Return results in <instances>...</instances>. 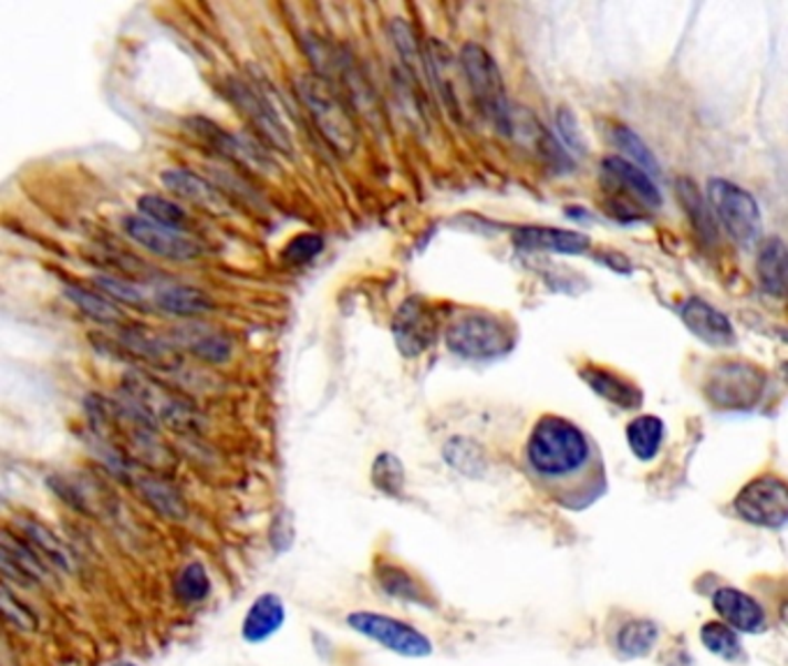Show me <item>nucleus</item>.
<instances>
[{
	"instance_id": "f257e3e1",
	"label": "nucleus",
	"mask_w": 788,
	"mask_h": 666,
	"mask_svg": "<svg viewBox=\"0 0 788 666\" xmlns=\"http://www.w3.org/2000/svg\"><path fill=\"white\" fill-rule=\"evenodd\" d=\"M525 454L535 475L558 489L560 502L573 509L590 504L603 489V475H599L590 438L564 417H541L530 433Z\"/></svg>"
},
{
	"instance_id": "f03ea898",
	"label": "nucleus",
	"mask_w": 788,
	"mask_h": 666,
	"mask_svg": "<svg viewBox=\"0 0 788 666\" xmlns=\"http://www.w3.org/2000/svg\"><path fill=\"white\" fill-rule=\"evenodd\" d=\"M294 91L324 142L338 156H352L359 146V127L350 102L318 72L299 74Z\"/></svg>"
},
{
	"instance_id": "7ed1b4c3",
	"label": "nucleus",
	"mask_w": 788,
	"mask_h": 666,
	"mask_svg": "<svg viewBox=\"0 0 788 666\" xmlns=\"http://www.w3.org/2000/svg\"><path fill=\"white\" fill-rule=\"evenodd\" d=\"M446 347L469 362H490L505 356L516 343L514 326L490 313H467L456 318L444 333Z\"/></svg>"
},
{
	"instance_id": "20e7f679",
	"label": "nucleus",
	"mask_w": 788,
	"mask_h": 666,
	"mask_svg": "<svg viewBox=\"0 0 788 666\" xmlns=\"http://www.w3.org/2000/svg\"><path fill=\"white\" fill-rule=\"evenodd\" d=\"M458 61L463 67L465 82L471 91V97L477 100L481 112L497 125V131L511 135L514 112H511L509 100H507L502 72H500V67H497L495 59L481 44L467 42L460 49Z\"/></svg>"
},
{
	"instance_id": "39448f33",
	"label": "nucleus",
	"mask_w": 788,
	"mask_h": 666,
	"mask_svg": "<svg viewBox=\"0 0 788 666\" xmlns=\"http://www.w3.org/2000/svg\"><path fill=\"white\" fill-rule=\"evenodd\" d=\"M766 373L756 364L724 358L711 366L703 382V392L719 409H749L764 396Z\"/></svg>"
},
{
	"instance_id": "423d86ee",
	"label": "nucleus",
	"mask_w": 788,
	"mask_h": 666,
	"mask_svg": "<svg viewBox=\"0 0 788 666\" xmlns=\"http://www.w3.org/2000/svg\"><path fill=\"white\" fill-rule=\"evenodd\" d=\"M227 97L231 105L239 110V114L250 123L257 137L265 142L269 148L282 153V156H292V137L284 127L273 100L269 93L248 82V80H229L227 82Z\"/></svg>"
},
{
	"instance_id": "0eeeda50",
	"label": "nucleus",
	"mask_w": 788,
	"mask_h": 666,
	"mask_svg": "<svg viewBox=\"0 0 788 666\" xmlns=\"http://www.w3.org/2000/svg\"><path fill=\"white\" fill-rule=\"evenodd\" d=\"M707 197H711V207L717 220L735 241L740 246H754L758 241L764 222H760L756 199L745 188L726 181V178H713Z\"/></svg>"
},
{
	"instance_id": "6e6552de",
	"label": "nucleus",
	"mask_w": 788,
	"mask_h": 666,
	"mask_svg": "<svg viewBox=\"0 0 788 666\" xmlns=\"http://www.w3.org/2000/svg\"><path fill=\"white\" fill-rule=\"evenodd\" d=\"M733 509L751 525L781 528L788 523V481L777 475H760L743 486Z\"/></svg>"
},
{
	"instance_id": "1a4fd4ad",
	"label": "nucleus",
	"mask_w": 788,
	"mask_h": 666,
	"mask_svg": "<svg viewBox=\"0 0 788 666\" xmlns=\"http://www.w3.org/2000/svg\"><path fill=\"white\" fill-rule=\"evenodd\" d=\"M127 392L142 413L157 426L165 424L178 430H188L195 426V407L186 400L163 387L160 382H155L146 375L127 377Z\"/></svg>"
},
{
	"instance_id": "9d476101",
	"label": "nucleus",
	"mask_w": 788,
	"mask_h": 666,
	"mask_svg": "<svg viewBox=\"0 0 788 666\" xmlns=\"http://www.w3.org/2000/svg\"><path fill=\"white\" fill-rule=\"evenodd\" d=\"M348 625L354 632L371 638V642L384 646L386 651H393L405 657H426L433 653V644L426 634H422L403 621L382 616V613L356 611L352 616H348Z\"/></svg>"
},
{
	"instance_id": "9b49d317",
	"label": "nucleus",
	"mask_w": 788,
	"mask_h": 666,
	"mask_svg": "<svg viewBox=\"0 0 788 666\" xmlns=\"http://www.w3.org/2000/svg\"><path fill=\"white\" fill-rule=\"evenodd\" d=\"M391 333L403 356H422L437 339V320L433 309L422 296H407L391 320Z\"/></svg>"
},
{
	"instance_id": "f8f14e48",
	"label": "nucleus",
	"mask_w": 788,
	"mask_h": 666,
	"mask_svg": "<svg viewBox=\"0 0 788 666\" xmlns=\"http://www.w3.org/2000/svg\"><path fill=\"white\" fill-rule=\"evenodd\" d=\"M123 227L129 235V239L137 241L144 250L157 254V258H165L172 262H193L201 254L197 241H193L183 232H176V229L157 225L144 216L125 218Z\"/></svg>"
},
{
	"instance_id": "ddd939ff",
	"label": "nucleus",
	"mask_w": 788,
	"mask_h": 666,
	"mask_svg": "<svg viewBox=\"0 0 788 666\" xmlns=\"http://www.w3.org/2000/svg\"><path fill=\"white\" fill-rule=\"evenodd\" d=\"M388 33L393 46H396L401 56L403 76L428 97L426 91H433V84H431V63H428L426 42L418 40L414 25L401 17H396L388 23Z\"/></svg>"
},
{
	"instance_id": "4468645a",
	"label": "nucleus",
	"mask_w": 788,
	"mask_h": 666,
	"mask_svg": "<svg viewBox=\"0 0 788 666\" xmlns=\"http://www.w3.org/2000/svg\"><path fill=\"white\" fill-rule=\"evenodd\" d=\"M174 341L180 350L190 352L193 356L201 358L208 364H225L234 352L231 339L225 331L204 324V322H188L174 331Z\"/></svg>"
},
{
	"instance_id": "2eb2a0df",
	"label": "nucleus",
	"mask_w": 788,
	"mask_h": 666,
	"mask_svg": "<svg viewBox=\"0 0 788 666\" xmlns=\"http://www.w3.org/2000/svg\"><path fill=\"white\" fill-rule=\"evenodd\" d=\"M680 318L694 336L707 345H730L735 339L730 320L698 296H692L680 305Z\"/></svg>"
},
{
	"instance_id": "dca6fc26",
	"label": "nucleus",
	"mask_w": 788,
	"mask_h": 666,
	"mask_svg": "<svg viewBox=\"0 0 788 666\" xmlns=\"http://www.w3.org/2000/svg\"><path fill=\"white\" fill-rule=\"evenodd\" d=\"M190 127H193V133L206 144V146H211L218 156L227 158V160H234V163H241V165H271L269 163V156L265 150H259L257 144H248L243 137L239 135H231V133H225L220 125H216L214 121H206V118H195L190 121Z\"/></svg>"
},
{
	"instance_id": "f3484780",
	"label": "nucleus",
	"mask_w": 788,
	"mask_h": 666,
	"mask_svg": "<svg viewBox=\"0 0 788 666\" xmlns=\"http://www.w3.org/2000/svg\"><path fill=\"white\" fill-rule=\"evenodd\" d=\"M160 178H163V186L169 192H174L178 199L190 201V204H195V207H199L208 214L220 216L227 211V201H225L222 192L214 184H208L204 176H199L190 169L174 167V169L163 171Z\"/></svg>"
},
{
	"instance_id": "a211bd4d",
	"label": "nucleus",
	"mask_w": 788,
	"mask_h": 666,
	"mask_svg": "<svg viewBox=\"0 0 788 666\" xmlns=\"http://www.w3.org/2000/svg\"><path fill=\"white\" fill-rule=\"evenodd\" d=\"M715 611L719 613V618L733 627L735 632H749L758 634L766 629V611L754 597L745 595L743 591H735V587H719L713 597Z\"/></svg>"
},
{
	"instance_id": "6ab92c4d",
	"label": "nucleus",
	"mask_w": 788,
	"mask_h": 666,
	"mask_svg": "<svg viewBox=\"0 0 788 666\" xmlns=\"http://www.w3.org/2000/svg\"><path fill=\"white\" fill-rule=\"evenodd\" d=\"M601 169L613 186L639 199L643 207H662V195L645 169L636 167L622 156H609L601 163Z\"/></svg>"
},
{
	"instance_id": "aec40b11",
	"label": "nucleus",
	"mask_w": 788,
	"mask_h": 666,
	"mask_svg": "<svg viewBox=\"0 0 788 666\" xmlns=\"http://www.w3.org/2000/svg\"><path fill=\"white\" fill-rule=\"evenodd\" d=\"M516 246L528 250H548L560 254H583L590 250V239L581 232L558 227H518L514 235Z\"/></svg>"
},
{
	"instance_id": "412c9836",
	"label": "nucleus",
	"mask_w": 788,
	"mask_h": 666,
	"mask_svg": "<svg viewBox=\"0 0 788 666\" xmlns=\"http://www.w3.org/2000/svg\"><path fill=\"white\" fill-rule=\"evenodd\" d=\"M756 275L766 294L788 299V248L781 239H768L760 248Z\"/></svg>"
},
{
	"instance_id": "4be33fe9",
	"label": "nucleus",
	"mask_w": 788,
	"mask_h": 666,
	"mask_svg": "<svg viewBox=\"0 0 788 666\" xmlns=\"http://www.w3.org/2000/svg\"><path fill=\"white\" fill-rule=\"evenodd\" d=\"M581 377L588 382V387L601 396L606 398L609 403L622 407V409H634L641 405L643 396L641 389L636 387L634 382H629L626 377L609 371V368H597V366H585L581 368Z\"/></svg>"
},
{
	"instance_id": "5701e85b",
	"label": "nucleus",
	"mask_w": 788,
	"mask_h": 666,
	"mask_svg": "<svg viewBox=\"0 0 788 666\" xmlns=\"http://www.w3.org/2000/svg\"><path fill=\"white\" fill-rule=\"evenodd\" d=\"M284 625V604L278 595L267 593L252 602L248 616L243 621V638L250 644L267 642L280 627Z\"/></svg>"
},
{
	"instance_id": "b1692460",
	"label": "nucleus",
	"mask_w": 788,
	"mask_h": 666,
	"mask_svg": "<svg viewBox=\"0 0 788 666\" xmlns=\"http://www.w3.org/2000/svg\"><path fill=\"white\" fill-rule=\"evenodd\" d=\"M155 303L160 305L165 313L178 315V318H199L214 311V299L208 296L204 290L193 288V285H163L155 292Z\"/></svg>"
},
{
	"instance_id": "393cba45",
	"label": "nucleus",
	"mask_w": 788,
	"mask_h": 666,
	"mask_svg": "<svg viewBox=\"0 0 788 666\" xmlns=\"http://www.w3.org/2000/svg\"><path fill=\"white\" fill-rule=\"evenodd\" d=\"M677 199L682 204V209L687 211L698 237L705 243H715L717 241V225L713 218V207H711V201L703 199L701 190L696 188L692 178H687V176L677 178Z\"/></svg>"
},
{
	"instance_id": "a878e982",
	"label": "nucleus",
	"mask_w": 788,
	"mask_h": 666,
	"mask_svg": "<svg viewBox=\"0 0 788 666\" xmlns=\"http://www.w3.org/2000/svg\"><path fill=\"white\" fill-rule=\"evenodd\" d=\"M626 443L639 460H652L664 443V422L654 415H643L626 428Z\"/></svg>"
},
{
	"instance_id": "bb28decb",
	"label": "nucleus",
	"mask_w": 788,
	"mask_h": 666,
	"mask_svg": "<svg viewBox=\"0 0 788 666\" xmlns=\"http://www.w3.org/2000/svg\"><path fill=\"white\" fill-rule=\"evenodd\" d=\"M65 294L79 311H82L86 318L100 322V324H118L123 320L121 305L116 301H112L107 294L86 290L82 285H70L65 290Z\"/></svg>"
},
{
	"instance_id": "cd10ccee",
	"label": "nucleus",
	"mask_w": 788,
	"mask_h": 666,
	"mask_svg": "<svg viewBox=\"0 0 788 666\" xmlns=\"http://www.w3.org/2000/svg\"><path fill=\"white\" fill-rule=\"evenodd\" d=\"M139 214L157 225L176 229V232H183V229L188 227V214L183 211L176 201L163 197V195H142L139 201Z\"/></svg>"
},
{
	"instance_id": "c85d7f7f",
	"label": "nucleus",
	"mask_w": 788,
	"mask_h": 666,
	"mask_svg": "<svg viewBox=\"0 0 788 666\" xmlns=\"http://www.w3.org/2000/svg\"><path fill=\"white\" fill-rule=\"evenodd\" d=\"M371 477H373V483L377 486V489H380L384 496H388V498H401V496H403V489H405V468H403V460H401L396 454L382 451V454L375 458Z\"/></svg>"
},
{
	"instance_id": "c756f323",
	"label": "nucleus",
	"mask_w": 788,
	"mask_h": 666,
	"mask_svg": "<svg viewBox=\"0 0 788 666\" xmlns=\"http://www.w3.org/2000/svg\"><path fill=\"white\" fill-rule=\"evenodd\" d=\"M446 464L456 468L463 475L477 477L484 470V451L479 449L477 443H471L467 438H452L442 449Z\"/></svg>"
},
{
	"instance_id": "7c9ffc66",
	"label": "nucleus",
	"mask_w": 788,
	"mask_h": 666,
	"mask_svg": "<svg viewBox=\"0 0 788 666\" xmlns=\"http://www.w3.org/2000/svg\"><path fill=\"white\" fill-rule=\"evenodd\" d=\"M613 142L615 146L624 153L622 158H626L629 163H634L636 167L645 169L647 174H660V163H656V158L652 156V150L645 146V142L636 135L629 131L626 125H615L613 131Z\"/></svg>"
},
{
	"instance_id": "2f4dec72",
	"label": "nucleus",
	"mask_w": 788,
	"mask_h": 666,
	"mask_svg": "<svg viewBox=\"0 0 788 666\" xmlns=\"http://www.w3.org/2000/svg\"><path fill=\"white\" fill-rule=\"evenodd\" d=\"M377 581L380 585L386 591V595H393V597H401L405 602H418V604H428V595L422 585H418V581L398 570V568H384L377 572Z\"/></svg>"
},
{
	"instance_id": "473e14b6",
	"label": "nucleus",
	"mask_w": 788,
	"mask_h": 666,
	"mask_svg": "<svg viewBox=\"0 0 788 666\" xmlns=\"http://www.w3.org/2000/svg\"><path fill=\"white\" fill-rule=\"evenodd\" d=\"M701 642L705 644L707 651L728 659V662H735L738 657H743V644H740L738 634H735V629L724 623L703 625Z\"/></svg>"
},
{
	"instance_id": "72a5a7b5",
	"label": "nucleus",
	"mask_w": 788,
	"mask_h": 666,
	"mask_svg": "<svg viewBox=\"0 0 788 666\" xmlns=\"http://www.w3.org/2000/svg\"><path fill=\"white\" fill-rule=\"evenodd\" d=\"M654 642H656V625L650 623V621L629 623V625L622 627V632L618 636L620 651L626 653V655H632V657L647 655L652 651Z\"/></svg>"
},
{
	"instance_id": "f704fd0d",
	"label": "nucleus",
	"mask_w": 788,
	"mask_h": 666,
	"mask_svg": "<svg viewBox=\"0 0 788 666\" xmlns=\"http://www.w3.org/2000/svg\"><path fill=\"white\" fill-rule=\"evenodd\" d=\"M23 532L31 540L35 551L46 555L51 562H56L59 568H68L70 555H68L65 547L56 540L54 532H51L49 528H44L42 523H23Z\"/></svg>"
},
{
	"instance_id": "c9c22d12",
	"label": "nucleus",
	"mask_w": 788,
	"mask_h": 666,
	"mask_svg": "<svg viewBox=\"0 0 788 666\" xmlns=\"http://www.w3.org/2000/svg\"><path fill=\"white\" fill-rule=\"evenodd\" d=\"M322 250H324V239L320 235L303 232V235H297L294 239L287 241V246L280 252V258L284 264L301 267V264L312 262Z\"/></svg>"
},
{
	"instance_id": "e433bc0d",
	"label": "nucleus",
	"mask_w": 788,
	"mask_h": 666,
	"mask_svg": "<svg viewBox=\"0 0 788 666\" xmlns=\"http://www.w3.org/2000/svg\"><path fill=\"white\" fill-rule=\"evenodd\" d=\"M211 593V581H208V574L204 570V565L199 562H193L186 570H183L176 579V595L186 602H201L204 597H208Z\"/></svg>"
},
{
	"instance_id": "4c0bfd02",
	"label": "nucleus",
	"mask_w": 788,
	"mask_h": 666,
	"mask_svg": "<svg viewBox=\"0 0 788 666\" xmlns=\"http://www.w3.org/2000/svg\"><path fill=\"white\" fill-rule=\"evenodd\" d=\"M139 489H142L146 502L155 504L157 509L163 511V514H169V517H176V519L183 517L180 498H178V493L172 489L169 483L157 481V479H142Z\"/></svg>"
},
{
	"instance_id": "58836bf2",
	"label": "nucleus",
	"mask_w": 788,
	"mask_h": 666,
	"mask_svg": "<svg viewBox=\"0 0 788 666\" xmlns=\"http://www.w3.org/2000/svg\"><path fill=\"white\" fill-rule=\"evenodd\" d=\"M95 285L107 294L112 301L116 303H127V305H144V294L137 285L129 283V280L123 278H112V275H97Z\"/></svg>"
},
{
	"instance_id": "ea45409f",
	"label": "nucleus",
	"mask_w": 788,
	"mask_h": 666,
	"mask_svg": "<svg viewBox=\"0 0 788 666\" xmlns=\"http://www.w3.org/2000/svg\"><path fill=\"white\" fill-rule=\"evenodd\" d=\"M273 534H280L273 542L276 551H287L289 544H292V540H294V523H292V517H289V511H282V514L276 517Z\"/></svg>"
},
{
	"instance_id": "a19ab883",
	"label": "nucleus",
	"mask_w": 788,
	"mask_h": 666,
	"mask_svg": "<svg viewBox=\"0 0 788 666\" xmlns=\"http://www.w3.org/2000/svg\"><path fill=\"white\" fill-rule=\"evenodd\" d=\"M558 127H560V135L564 139L567 146L576 148V150H583L581 148V135H578V125H576V118L569 110H560L558 114Z\"/></svg>"
},
{
	"instance_id": "79ce46f5",
	"label": "nucleus",
	"mask_w": 788,
	"mask_h": 666,
	"mask_svg": "<svg viewBox=\"0 0 788 666\" xmlns=\"http://www.w3.org/2000/svg\"><path fill=\"white\" fill-rule=\"evenodd\" d=\"M3 604H6V616H8V621H17V625H19L21 629H33V627H35V618L31 616L29 611H25L21 604H17V608H14V604H12L10 595H8V591H6V595H3Z\"/></svg>"
},
{
	"instance_id": "37998d69",
	"label": "nucleus",
	"mask_w": 788,
	"mask_h": 666,
	"mask_svg": "<svg viewBox=\"0 0 788 666\" xmlns=\"http://www.w3.org/2000/svg\"><path fill=\"white\" fill-rule=\"evenodd\" d=\"M114 666H135V664H114Z\"/></svg>"
}]
</instances>
